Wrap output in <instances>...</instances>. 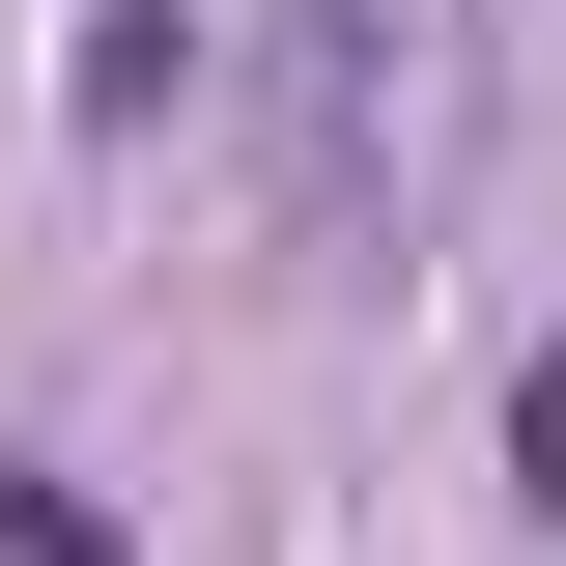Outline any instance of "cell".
<instances>
[{
	"label": "cell",
	"instance_id": "cell-1",
	"mask_svg": "<svg viewBox=\"0 0 566 566\" xmlns=\"http://www.w3.org/2000/svg\"><path fill=\"white\" fill-rule=\"evenodd\" d=\"M482 114H510V0H283L255 29V170L312 255H424L482 199Z\"/></svg>",
	"mask_w": 566,
	"mask_h": 566
}]
</instances>
